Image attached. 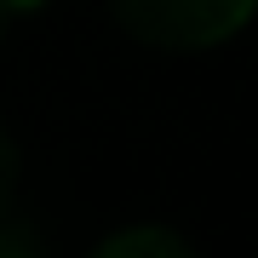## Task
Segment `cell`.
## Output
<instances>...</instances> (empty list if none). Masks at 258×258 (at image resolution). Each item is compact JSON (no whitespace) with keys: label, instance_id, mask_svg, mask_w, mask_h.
<instances>
[{"label":"cell","instance_id":"cell-1","mask_svg":"<svg viewBox=\"0 0 258 258\" xmlns=\"http://www.w3.org/2000/svg\"><path fill=\"white\" fill-rule=\"evenodd\" d=\"M120 29L161 52H207L252 18V0H109Z\"/></svg>","mask_w":258,"mask_h":258},{"label":"cell","instance_id":"cell-2","mask_svg":"<svg viewBox=\"0 0 258 258\" xmlns=\"http://www.w3.org/2000/svg\"><path fill=\"white\" fill-rule=\"evenodd\" d=\"M92 258H195L184 235L161 230V224H138V230H120L109 241H98Z\"/></svg>","mask_w":258,"mask_h":258},{"label":"cell","instance_id":"cell-3","mask_svg":"<svg viewBox=\"0 0 258 258\" xmlns=\"http://www.w3.org/2000/svg\"><path fill=\"white\" fill-rule=\"evenodd\" d=\"M12 195H18V144H12V132L0 126V218L12 212Z\"/></svg>","mask_w":258,"mask_h":258},{"label":"cell","instance_id":"cell-4","mask_svg":"<svg viewBox=\"0 0 258 258\" xmlns=\"http://www.w3.org/2000/svg\"><path fill=\"white\" fill-rule=\"evenodd\" d=\"M6 12H23V6H40V0H0Z\"/></svg>","mask_w":258,"mask_h":258},{"label":"cell","instance_id":"cell-5","mask_svg":"<svg viewBox=\"0 0 258 258\" xmlns=\"http://www.w3.org/2000/svg\"><path fill=\"white\" fill-rule=\"evenodd\" d=\"M6 18H12V12H6V6H0V35H6Z\"/></svg>","mask_w":258,"mask_h":258}]
</instances>
